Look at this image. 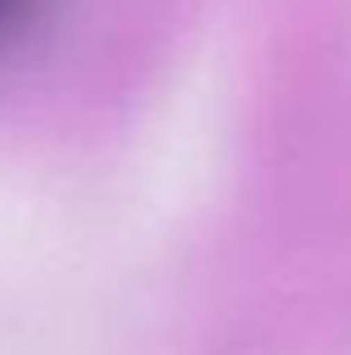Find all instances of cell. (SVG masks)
I'll return each mask as SVG.
<instances>
[{
    "instance_id": "1",
    "label": "cell",
    "mask_w": 351,
    "mask_h": 355,
    "mask_svg": "<svg viewBox=\"0 0 351 355\" xmlns=\"http://www.w3.org/2000/svg\"><path fill=\"white\" fill-rule=\"evenodd\" d=\"M27 9H32V0H0V32H5V27H14Z\"/></svg>"
}]
</instances>
